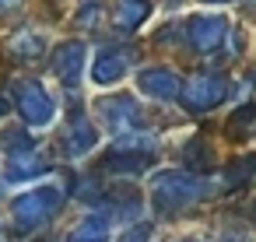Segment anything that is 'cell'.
<instances>
[{
  "label": "cell",
  "instance_id": "5bb4252c",
  "mask_svg": "<svg viewBox=\"0 0 256 242\" xmlns=\"http://www.w3.org/2000/svg\"><path fill=\"white\" fill-rule=\"evenodd\" d=\"M252 179H256V154L235 158V162L228 165V172H224V182H228V186H246V182H252Z\"/></svg>",
  "mask_w": 256,
  "mask_h": 242
},
{
  "label": "cell",
  "instance_id": "52a82bcc",
  "mask_svg": "<svg viewBox=\"0 0 256 242\" xmlns=\"http://www.w3.org/2000/svg\"><path fill=\"white\" fill-rule=\"evenodd\" d=\"M137 84H140V92H144L148 98H158V102H168V98H179V95H182V81H179L172 70H165V67H148V70H140V74H137Z\"/></svg>",
  "mask_w": 256,
  "mask_h": 242
},
{
  "label": "cell",
  "instance_id": "ffe728a7",
  "mask_svg": "<svg viewBox=\"0 0 256 242\" xmlns=\"http://www.w3.org/2000/svg\"><path fill=\"white\" fill-rule=\"evenodd\" d=\"M179 242H196V238H179Z\"/></svg>",
  "mask_w": 256,
  "mask_h": 242
},
{
  "label": "cell",
  "instance_id": "4fadbf2b",
  "mask_svg": "<svg viewBox=\"0 0 256 242\" xmlns=\"http://www.w3.org/2000/svg\"><path fill=\"white\" fill-rule=\"evenodd\" d=\"M70 242H109V218H84L70 232Z\"/></svg>",
  "mask_w": 256,
  "mask_h": 242
},
{
  "label": "cell",
  "instance_id": "44dd1931",
  "mask_svg": "<svg viewBox=\"0 0 256 242\" xmlns=\"http://www.w3.org/2000/svg\"><path fill=\"white\" fill-rule=\"evenodd\" d=\"M172 4H179V0H172Z\"/></svg>",
  "mask_w": 256,
  "mask_h": 242
},
{
  "label": "cell",
  "instance_id": "5b68a950",
  "mask_svg": "<svg viewBox=\"0 0 256 242\" xmlns=\"http://www.w3.org/2000/svg\"><path fill=\"white\" fill-rule=\"evenodd\" d=\"M84 67H88V46L84 42L70 39V42H60L56 46V53H53V74L60 78V84L74 88L81 81Z\"/></svg>",
  "mask_w": 256,
  "mask_h": 242
},
{
  "label": "cell",
  "instance_id": "8fae6325",
  "mask_svg": "<svg viewBox=\"0 0 256 242\" xmlns=\"http://www.w3.org/2000/svg\"><path fill=\"white\" fill-rule=\"evenodd\" d=\"M154 162V151H123V148H112V154L106 158V168L109 172H140Z\"/></svg>",
  "mask_w": 256,
  "mask_h": 242
},
{
  "label": "cell",
  "instance_id": "9a60e30c",
  "mask_svg": "<svg viewBox=\"0 0 256 242\" xmlns=\"http://www.w3.org/2000/svg\"><path fill=\"white\" fill-rule=\"evenodd\" d=\"M210 162H214V151H210L207 144H190V148H186V165H190V168L200 172V168H210Z\"/></svg>",
  "mask_w": 256,
  "mask_h": 242
},
{
  "label": "cell",
  "instance_id": "8992f818",
  "mask_svg": "<svg viewBox=\"0 0 256 242\" xmlns=\"http://www.w3.org/2000/svg\"><path fill=\"white\" fill-rule=\"evenodd\" d=\"M228 22L224 18H218V14H196V18H190L186 22V36H190V42L200 50V53H210V50H218L224 39H228Z\"/></svg>",
  "mask_w": 256,
  "mask_h": 242
},
{
  "label": "cell",
  "instance_id": "ac0fdd59",
  "mask_svg": "<svg viewBox=\"0 0 256 242\" xmlns=\"http://www.w3.org/2000/svg\"><path fill=\"white\" fill-rule=\"evenodd\" d=\"M4 116H8V102H4V98H0V120H4Z\"/></svg>",
  "mask_w": 256,
  "mask_h": 242
},
{
  "label": "cell",
  "instance_id": "7c38bea8",
  "mask_svg": "<svg viewBox=\"0 0 256 242\" xmlns=\"http://www.w3.org/2000/svg\"><path fill=\"white\" fill-rule=\"evenodd\" d=\"M95 140H98V134H95V126H88V120H78L74 126H70V134H67V154L70 158H81V154H88L92 148H95Z\"/></svg>",
  "mask_w": 256,
  "mask_h": 242
},
{
  "label": "cell",
  "instance_id": "ba28073f",
  "mask_svg": "<svg viewBox=\"0 0 256 242\" xmlns=\"http://www.w3.org/2000/svg\"><path fill=\"white\" fill-rule=\"evenodd\" d=\"M98 112H102V120L109 123V130H116L120 137H123L130 126L140 123V106H137L130 95H116V98L98 102Z\"/></svg>",
  "mask_w": 256,
  "mask_h": 242
},
{
  "label": "cell",
  "instance_id": "e0dca14e",
  "mask_svg": "<svg viewBox=\"0 0 256 242\" xmlns=\"http://www.w3.org/2000/svg\"><path fill=\"white\" fill-rule=\"evenodd\" d=\"M25 4V0H0V14H11V11H18Z\"/></svg>",
  "mask_w": 256,
  "mask_h": 242
},
{
  "label": "cell",
  "instance_id": "3957f363",
  "mask_svg": "<svg viewBox=\"0 0 256 242\" xmlns=\"http://www.w3.org/2000/svg\"><path fill=\"white\" fill-rule=\"evenodd\" d=\"M14 106H18V112H22L32 126H50L53 116H56V106H53L50 92H46L39 81H22V84L14 88Z\"/></svg>",
  "mask_w": 256,
  "mask_h": 242
},
{
  "label": "cell",
  "instance_id": "2e32d148",
  "mask_svg": "<svg viewBox=\"0 0 256 242\" xmlns=\"http://www.w3.org/2000/svg\"><path fill=\"white\" fill-rule=\"evenodd\" d=\"M151 238V224H134L130 232L120 235V242H148Z\"/></svg>",
  "mask_w": 256,
  "mask_h": 242
},
{
  "label": "cell",
  "instance_id": "277c9868",
  "mask_svg": "<svg viewBox=\"0 0 256 242\" xmlns=\"http://www.w3.org/2000/svg\"><path fill=\"white\" fill-rule=\"evenodd\" d=\"M224 98H228V78H221V74H204V78L182 84V102H186L190 109H196V112L214 109V106H221Z\"/></svg>",
  "mask_w": 256,
  "mask_h": 242
},
{
  "label": "cell",
  "instance_id": "d6986e66",
  "mask_svg": "<svg viewBox=\"0 0 256 242\" xmlns=\"http://www.w3.org/2000/svg\"><path fill=\"white\" fill-rule=\"evenodd\" d=\"M200 4H228V0H200Z\"/></svg>",
  "mask_w": 256,
  "mask_h": 242
},
{
  "label": "cell",
  "instance_id": "9c48e42d",
  "mask_svg": "<svg viewBox=\"0 0 256 242\" xmlns=\"http://www.w3.org/2000/svg\"><path fill=\"white\" fill-rule=\"evenodd\" d=\"M126 67H130V56L123 50H102L92 60V81L102 84V88H109V84H116V81L126 78Z\"/></svg>",
  "mask_w": 256,
  "mask_h": 242
},
{
  "label": "cell",
  "instance_id": "7a4b0ae2",
  "mask_svg": "<svg viewBox=\"0 0 256 242\" xmlns=\"http://www.w3.org/2000/svg\"><path fill=\"white\" fill-rule=\"evenodd\" d=\"M60 204H64L60 186H36V190L14 196V204H11V221H14L22 232H36V228H42V224L53 221V214L60 210Z\"/></svg>",
  "mask_w": 256,
  "mask_h": 242
},
{
  "label": "cell",
  "instance_id": "6da1fadb",
  "mask_svg": "<svg viewBox=\"0 0 256 242\" xmlns=\"http://www.w3.org/2000/svg\"><path fill=\"white\" fill-rule=\"evenodd\" d=\"M210 193H214V182L200 179L196 172H162L151 182V200L165 214L182 210V207L200 204V200H210Z\"/></svg>",
  "mask_w": 256,
  "mask_h": 242
},
{
  "label": "cell",
  "instance_id": "30bf717a",
  "mask_svg": "<svg viewBox=\"0 0 256 242\" xmlns=\"http://www.w3.org/2000/svg\"><path fill=\"white\" fill-rule=\"evenodd\" d=\"M151 14V0H116V11H112V25L120 32H134L137 25H144Z\"/></svg>",
  "mask_w": 256,
  "mask_h": 242
}]
</instances>
